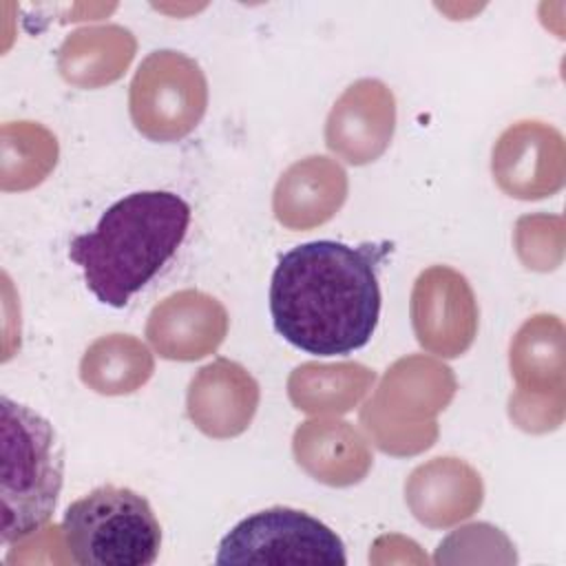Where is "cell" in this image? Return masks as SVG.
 Listing matches in <instances>:
<instances>
[{
	"label": "cell",
	"instance_id": "obj_1",
	"mask_svg": "<svg viewBox=\"0 0 566 566\" xmlns=\"http://www.w3.org/2000/svg\"><path fill=\"white\" fill-rule=\"evenodd\" d=\"M389 248L321 239L287 250L270 283L274 329L314 356L365 347L380 318L378 265Z\"/></svg>",
	"mask_w": 566,
	"mask_h": 566
},
{
	"label": "cell",
	"instance_id": "obj_2",
	"mask_svg": "<svg viewBox=\"0 0 566 566\" xmlns=\"http://www.w3.org/2000/svg\"><path fill=\"white\" fill-rule=\"evenodd\" d=\"M190 206L168 190H142L115 201L95 230L69 243L86 287L111 307H124L177 252L190 226Z\"/></svg>",
	"mask_w": 566,
	"mask_h": 566
},
{
	"label": "cell",
	"instance_id": "obj_3",
	"mask_svg": "<svg viewBox=\"0 0 566 566\" xmlns=\"http://www.w3.org/2000/svg\"><path fill=\"white\" fill-rule=\"evenodd\" d=\"M62 478L64 453L53 424L2 396V544L20 542L49 524Z\"/></svg>",
	"mask_w": 566,
	"mask_h": 566
},
{
	"label": "cell",
	"instance_id": "obj_4",
	"mask_svg": "<svg viewBox=\"0 0 566 566\" xmlns=\"http://www.w3.org/2000/svg\"><path fill=\"white\" fill-rule=\"evenodd\" d=\"M60 531L80 566H150L161 548V526L148 500L126 486L106 484L75 500Z\"/></svg>",
	"mask_w": 566,
	"mask_h": 566
},
{
	"label": "cell",
	"instance_id": "obj_5",
	"mask_svg": "<svg viewBox=\"0 0 566 566\" xmlns=\"http://www.w3.org/2000/svg\"><path fill=\"white\" fill-rule=\"evenodd\" d=\"M217 564H347L345 544L321 520L272 506L241 520L219 544Z\"/></svg>",
	"mask_w": 566,
	"mask_h": 566
},
{
	"label": "cell",
	"instance_id": "obj_6",
	"mask_svg": "<svg viewBox=\"0 0 566 566\" xmlns=\"http://www.w3.org/2000/svg\"><path fill=\"white\" fill-rule=\"evenodd\" d=\"M206 111L201 69L175 51L150 53L130 84V115L150 139H179L190 133Z\"/></svg>",
	"mask_w": 566,
	"mask_h": 566
},
{
	"label": "cell",
	"instance_id": "obj_7",
	"mask_svg": "<svg viewBox=\"0 0 566 566\" xmlns=\"http://www.w3.org/2000/svg\"><path fill=\"white\" fill-rule=\"evenodd\" d=\"M256 398V382L245 374L243 367L237 363L217 360L214 365L203 367L197 380H192L188 394V411L192 420H199L219 402L221 407L210 436H237L245 429L252 416L232 405L237 402L254 409Z\"/></svg>",
	"mask_w": 566,
	"mask_h": 566
}]
</instances>
